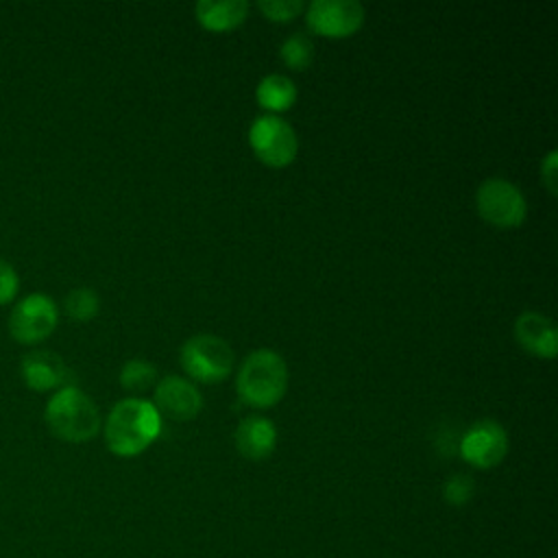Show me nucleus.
Masks as SVG:
<instances>
[{
	"instance_id": "obj_1",
	"label": "nucleus",
	"mask_w": 558,
	"mask_h": 558,
	"mask_svg": "<svg viewBox=\"0 0 558 558\" xmlns=\"http://www.w3.org/2000/svg\"><path fill=\"white\" fill-rule=\"evenodd\" d=\"M161 434V414L153 401L129 397L118 401L105 421L107 449L120 458L146 451Z\"/></svg>"
},
{
	"instance_id": "obj_2",
	"label": "nucleus",
	"mask_w": 558,
	"mask_h": 558,
	"mask_svg": "<svg viewBox=\"0 0 558 558\" xmlns=\"http://www.w3.org/2000/svg\"><path fill=\"white\" fill-rule=\"evenodd\" d=\"M288 390V364L272 349L251 351L235 375V392L251 408H272Z\"/></svg>"
},
{
	"instance_id": "obj_3",
	"label": "nucleus",
	"mask_w": 558,
	"mask_h": 558,
	"mask_svg": "<svg viewBox=\"0 0 558 558\" xmlns=\"http://www.w3.org/2000/svg\"><path fill=\"white\" fill-rule=\"evenodd\" d=\"M48 429L65 442H87L100 429V412L94 399L76 386L59 388L46 403Z\"/></svg>"
},
{
	"instance_id": "obj_4",
	"label": "nucleus",
	"mask_w": 558,
	"mask_h": 558,
	"mask_svg": "<svg viewBox=\"0 0 558 558\" xmlns=\"http://www.w3.org/2000/svg\"><path fill=\"white\" fill-rule=\"evenodd\" d=\"M475 209L484 222L497 229H517L527 218L523 192L504 177H488L477 185Z\"/></svg>"
},
{
	"instance_id": "obj_5",
	"label": "nucleus",
	"mask_w": 558,
	"mask_h": 558,
	"mask_svg": "<svg viewBox=\"0 0 558 558\" xmlns=\"http://www.w3.org/2000/svg\"><path fill=\"white\" fill-rule=\"evenodd\" d=\"M179 360L183 371L203 384L222 381L233 368V349L231 344L214 333H196L181 344Z\"/></svg>"
},
{
	"instance_id": "obj_6",
	"label": "nucleus",
	"mask_w": 558,
	"mask_h": 558,
	"mask_svg": "<svg viewBox=\"0 0 558 558\" xmlns=\"http://www.w3.org/2000/svg\"><path fill=\"white\" fill-rule=\"evenodd\" d=\"M248 144L255 157L270 168L290 166L299 153L296 131L288 120L272 113H262L251 122Z\"/></svg>"
},
{
	"instance_id": "obj_7",
	"label": "nucleus",
	"mask_w": 558,
	"mask_h": 558,
	"mask_svg": "<svg viewBox=\"0 0 558 558\" xmlns=\"http://www.w3.org/2000/svg\"><path fill=\"white\" fill-rule=\"evenodd\" d=\"M59 323L57 303L44 294L33 292L15 303L9 316V333L22 344H37L46 340Z\"/></svg>"
},
{
	"instance_id": "obj_8",
	"label": "nucleus",
	"mask_w": 558,
	"mask_h": 558,
	"mask_svg": "<svg viewBox=\"0 0 558 558\" xmlns=\"http://www.w3.org/2000/svg\"><path fill=\"white\" fill-rule=\"evenodd\" d=\"M307 26L323 37L342 39L357 33L364 24V7L357 0H312L305 4Z\"/></svg>"
},
{
	"instance_id": "obj_9",
	"label": "nucleus",
	"mask_w": 558,
	"mask_h": 558,
	"mask_svg": "<svg viewBox=\"0 0 558 558\" xmlns=\"http://www.w3.org/2000/svg\"><path fill=\"white\" fill-rule=\"evenodd\" d=\"M460 456L475 469H493L504 462L510 449L508 432L493 418L475 421L460 438Z\"/></svg>"
},
{
	"instance_id": "obj_10",
	"label": "nucleus",
	"mask_w": 558,
	"mask_h": 558,
	"mask_svg": "<svg viewBox=\"0 0 558 558\" xmlns=\"http://www.w3.org/2000/svg\"><path fill=\"white\" fill-rule=\"evenodd\" d=\"M153 405L172 421H192L203 410V395L187 377L166 375L155 384Z\"/></svg>"
},
{
	"instance_id": "obj_11",
	"label": "nucleus",
	"mask_w": 558,
	"mask_h": 558,
	"mask_svg": "<svg viewBox=\"0 0 558 558\" xmlns=\"http://www.w3.org/2000/svg\"><path fill=\"white\" fill-rule=\"evenodd\" d=\"M514 340L519 347L536 357L551 360L558 353V329L554 320L536 310L521 312L514 320Z\"/></svg>"
},
{
	"instance_id": "obj_12",
	"label": "nucleus",
	"mask_w": 558,
	"mask_h": 558,
	"mask_svg": "<svg viewBox=\"0 0 558 558\" xmlns=\"http://www.w3.org/2000/svg\"><path fill=\"white\" fill-rule=\"evenodd\" d=\"M233 442L242 458L253 462L266 460L277 447V427L266 416L248 414L238 423Z\"/></svg>"
},
{
	"instance_id": "obj_13",
	"label": "nucleus",
	"mask_w": 558,
	"mask_h": 558,
	"mask_svg": "<svg viewBox=\"0 0 558 558\" xmlns=\"http://www.w3.org/2000/svg\"><path fill=\"white\" fill-rule=\"evenodd\" d=\"M68 377L65 362L52 351H31L22 357V379L28 388L46 392L52 388H63Z\"/></svg>"
},
{
	"instance_id": "obj_14",
	"label": "nucleus",
	"mask_w": 558,
	"mask_h": 558,
	"mask_svg": "<svg viewBox=\"0 0 558 558\" xmlns=\"http://www.w3.org/2000/svg\"><path fill=\"white\" fill-rule=\"evenodd\" d=\"M198 24L207 31L222 33L238 28L248 17L246 0H201L194 7Z\"/></svg>"
},
{
	"instance_id": "obj_15",
	"label": "nucleus",
	"mask_w": 558,
	"mask_h": 558,
	"mask_svg": "<svg viewBox=\"0 0 558 558\" xmlns=\"http://www.w3.org/2000/svg\"><path fill=\"white\" fill-rule=\"evenodd\" d=\"M255 100L272 116L288 111L296 100V85L286 74H266L255 87Z\"/></svg>"
},
{
	"instance_id": "obj_16",
	"label": "nucleus",
	"mask_w": 558,
	"mask_h": 558,
	"mask_svg": "<svg viewBox=\"0 0 558 558\" xmlns=\"http://www.w3.org/2000/svg\"><path fill=\"white\" fill-rule=\"evenodd\" d=\"M153 384H157V366L150 360L133 357L122 364L120 368V386L131 392L148 390Z\"/></svg>"
},
{
	"instance_id": "obj_17",
	"label": "nucleus",
	"mask_w": 558,
	"mask_h": 558,
	"mask_svg": "<svg viewBox=\"0 0 558 558\" xmlns=\"http://www.w3.org/2000/svg\"><path fill=\"white\" fill-rule=\"evenodd\" d=\"M279 57L288 68L305 70L314 59V44L305 33H292L281 41Z\"/></svg>"
},
{
	"instance_id": "obj_18",
	"label": "nucleus",
	"mask_w": 558,
	"mask_h": 558,
	"mask_svg": "<svg viewBox=\"0 0 558 558\" xmlns=\"http://www.w3.org/2000/svg\"><path fill=\"white\" fill-rule=\"evenodd\" d=\"M63 307L74 320H92L100 310V296L92 288H74L65 294Z\"/></svg>"
},
{
	"instance_id": "obj_19",
	"label": "nucleus",
	"mask_w": 558,
	"mask_h": 558,
	"mask_svg": "<svg viewBox=\"0 0 558 558\" xmlns=\"http://www.w3.org/2000/svg\"><path fill=\"white\" fill-rule=\"evenodd\" d=\"M475 493V482L466 473H456L442 484V499L449 506H464Z\"/></svg>"
},
{
	"instance_id": "obj_20",
	"label": "nucleus",
	"mask_w": 558,
	"mask_h": 558,
	"mask_svg": "<svg viewBox=\"0 0 558 558\" xmlns=\"http://www.w3.org/2000/svg\"><path fill=\"white\" fill-rule=\"evenodd\" d=\"M257 9L270 22H292L296 15L305 11V2L303 0H259Z\"/></svg>"
},
{
	"instance_id": "obj_21",
	"label": "nucleus",
	"mask_w": 558,
	"mask_h": 558,
	"mask_svg": "<svg viewBox=\"0 0 558 558\" xmlns=\"http://www.w3.org/2000/svg\"><path fill=\"white\" fill-rule=\"evenodd\" d=\"M541 183L554 196L558 192V150L551 148L541 159Z\"/></svg>"
},
{
	"instance_id": "obj_22",
	"label": "nucleus",
	"mask_w": 558,
	"mask_h": 558,
	"mask_svg": "<svg viewBox=\"0 0 558 558\" xmlns=\"http://www.w3.org/2000/svg\"><path fill=\"white\" fill-rule=\"evenodd\" d=\"M17 290H20L17 272L13 270V266L9 262L0 259V305L13 301Z\"/></svg>"
}]
</instances>
